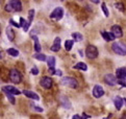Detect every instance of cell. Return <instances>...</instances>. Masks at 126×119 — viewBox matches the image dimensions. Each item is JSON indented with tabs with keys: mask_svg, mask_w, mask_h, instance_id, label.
<instances>
[{
	"mask_svg": "<svg viewBox=\"0 0 126 119\" xmlns=\"http://www.w3.org/2000/svg\"><path fill=\"white\" fill-rule=\"evenodd\" d=\"M72 37H73V39H74V42H75V41H76V42H79V41L83 40L82 35L79 34V33H74L73 35H72Z\"/></svg>",
	"mask_w": 126,
	"mask_h": 119,
	"instance_id": "cell-25",
	"label": "cell"
},
{
	"mask_svg": "<svg viewBox=\"0 0 126 119\" xmlns=\"http://www.w3.org/2000/svg\"><path fill=\"white\" fill-rule=\"evenodd\" d=\"M82 119H88V118H91V116H90V115H87V114H85V113H83L82 114Z\"/></svg>",
	"mask_w": 126,
	"mask_h": 119,
	"instance_id": "cell-38",
	"label": "cell"
},
{
	"mask_svg": "<svg viewBox=\"0 0 126 119\" xmlns=\"http://www.w3.org/2000/svg\"><path fill=\"white\" fill-rule=\"evenodd\" d=\"M6 35H7V38L10 41H13L15 39V31L13 30V28L11 26H8L6 28Z\"/></svg>",
	"mask_w": 126,
	"mask_h": 119,
	"instance_id": "cell-19",
	"label": "cell"
},
{
	"mask_svg": "<svg viewBox=\"0 0 126 119\" xmlns=\"http://www.w3.org/2000/svg\"><path fill=\"white\" fill-rule=\"evenodd\" d=\"M104 81L109 86H115L118 84V79L114 74H106L104 75Z\"/></svg>",
	"mask_w": 126,
	"mask_h": 119,
	"instance_id": "cell-7",
	"label": "cell"
},
{
	"mask_svg": "<svg viewBox=\"0 0 126 119\" xmlns=\"http://www.w3.org/2000/svg\"><path fill=\"white\" fill-rule=\"evenodd\" d=\"M90 1H92L93 3H96V4H97V3H99V2H100V1H99V0H90Z\"/></svg>",
	"mask_w": 126,
	"mask_h": 119,
	"instance_id": "cell-39",
	"label": "cell"
},
{
	"mask_svg": "<svg viewBox=\"0 0 126 119\" xmlns=\"http://www.w3.org/2000/svg\"><path fill=\"white\" fill-rule=\"evenodd\" d=\"M33 17H34V10H29L28 12V24H31V22L33 20Z\"/></svg>",
	"mask_w": 126,
	"mask_h": 119,
	"instance_id": "cell-26",
	"label": "cell"
},
{
	"mask_svg": "<svg viewBox=\"0 0 126 119\" xmlns=\"http://www.w3.org/2000/svg\"><path fill=\"white\" fill-rule=\"evenodd\" d=\"M10 4L12 5L13 10L16 12H20L22 11V3L21 0H10Z\"/></svg>",
	"mask_w": 126,
	"mask_h": 119,
	"instance_id": "cell-11",
	"label": "cell"
},
{
	"mask_svg": "<svg viewBox=\"0 0 126 119\" xmlns=\"http://www.w3.org/2000/svg\"><path fill=\"white\" fill-rule=\"evenodd\" d=\"M64 16V10L62 7H55L50 14V19L54 21H60Z\"/></svg>",
	"mask_w": 126,
	"mask_h": 119,
	"instance_id": "cell-5",
	"label": "cell"
},
{
	"mask_svg": "<svg viewBox=\"0 0 126 119\" xmlns=\"http://www.w3.org/2000/svg\"><path fill=\"white\" fill-rule=\"evenodd\" d=\"M10 23H11L12 25H14V26L18 27V28H19V27H20V25H19V24H18V23H16V22H15L14 20H13V19H11V20H10Z\"/></svg>",
	"mask_w": 126,
	"mask_h": 119,
	"instance_id": "cell-33",
	"label": "cell"
},
{
	"mask_svg": "<svg viewBox=\"0 0 126 119\" xmlns=\"http://www.w3.org/2000/svg\"><path fill=\"white\" fill-rule=\"evenodd\" d=\"M2 90L5 93H10V94H13V95L21 94V91H19L17 88H15V87H13V86H5V87H3L2 88Z\"/></svg>",
	"mask_w": 126,
	"mask_h": 119,
	"instance_id": "cell-9",
	"label": "cell"
},
{
	"mask_svg": "<svg viewBox=\"0 0 126 119\" xmlns=\"http://www.w3.org/2000/svg\"><path fill=\"white\" fill-rule=\"evenodd\" d=\"M111 34L114 35L116 38H121V37L123 36V31L119 25H112L111 26Z\"/></svg>",
	"mask_w": 126,
	"mask_h": 119,
	"instance_id": "cell-10",
	"label": "cell"
},
{
	"mask_svg": "<svg viewBox=\"0 0 126 119\" xmlns=\"http://www.w3.org/2000/svg\"><path fill=\"white\" fill-rule=\"evenodd\" d=\"M116 77L118 79H124V80H126V68L122 67V68L117 69V71H116Z\"/></svg>",
	"mask_w": 126,
	"mask_h": 119,
	"instance_id": "cell-12",
	"label": "cell"
},
{
	"mask_svg": "<svg viewBox=\"0 0 126 119\" xmlns=\"http://www.w3.org/2000/svg\"><path fill=\"white\" fill-rule=\"evenodd\" d=\"M73 45H74V40H67L65 42V48L67 51H71Z\"/></svg>",
	"mask_w": 126,
	"mask_h": 119,
	"instance_id": "cell-22",
	"label": "cell"
},
{
	"mask_svg": "<svg viewBox=\"0 0 126 119\" xmlns=\"http://www.w3.org/2000/svg\"><path fill=\"white\" fill-rule=\"evenodd\" d=\"M74 69H79V70H82V71H87L88 70V66L85 65L84 63H82V62H79V63H77L76 65L73 67Z\"/></svg>",
	"mask_w": 126,
	"mask_h": 119,
	"instance_id": "cell-21",
	"label": "cell"
},
{
	"mask_svg": "<svg viewBox=\"0 0 126 119\" xmlns=\"http://www.w3.org/2000/svg\"><path fill=\"white\" fill-rule=\"evenodd\" d=\"M60 49H61V38H55L54 39V42H53V45L50 47V50L53 52H57V51H60Z\"/></svg>",
	"mask_w": 126,
	"mask_h": 119,
	"instance_id": "cell-14",
	"label": "cell"
},
{
	"mask_svg": "<svg viewBox=\"0 0 126 119\" xmlns=\"http://www.w3.org/2000/svg\"><path fill=\"white\" fill-rule=\"evenodd\" d=\"M25 24V20H24V18H20V23H19V25H20V27H23V25Z\"/></svg>",
	"mask_w": 126,
	"mask_h": 119,
	"instance_id": "cell-34",
	"label": "cell"
},
{
	"mask_svg": "<svg viewBox=\"0 0 126 119\" xmlns=\"http://www.w3.org/2000/svg\"><path fill=\"white\" fill-rule=\"evenodd\" d=\"M33 108H34L35 111H38V112H40V113L43 112V109H42V108H40V107H34V106H33Z\"/></svg>",
	"mask_w": 126,
	"mask_h": 119,
	"instance_id": "cell-37",
	"label": "cell"
},
{
	"mask_svg": "<svg viewBox=\"0 0 126 119\" xmlns=\"http://www.w3.org/2000/svg\"><path fill=\"white\" fill-rule=\"evenodd\" d=\"M40 85H41L44 89H50L53 85V80H52L51 77L44 76L41 79V80H40Z\"/></svg>",
	"mask_w": 126,
	"mask_h": 119,
	"instance_id": "cell-6",
	"label": "cell"
},
{
	"mask_svg": "<svg viewBox=\"0 0 126 119\" xmlns=\"http://www.w3.org/2000/svg\"><path fill=\"white\" fill-rule=\"evenodd\" d=\"M85 56L91 60L96 59L98 57V49L94 45H89L85 49Z\"/></svg>",
	"mask_w": 126,
	"mask_h": 119,
	"instance_id": "cell-4",
	"label": "cell"
},
{
	"mask_svg": "<svg viewBox=\"0 0 126 119\" xmlns=\"http://www.w3.org/2000/svg\"><path fill=\"white\" fill-rule=\"evenodd\" d=\"M10 79L14 84H20L22 80V74L17 69H12L10 71Z\"/></svg>",
	"mask_w": 126,
	"mask_h": 119,
	"instance_id": "cell-3",
	"label": "cell"
},
{
	"mask_svg": "<svg viewBox=\"0 0 126 119\" xmlns=\"http://www.w3.org/2000/svg\"><path fill=\"white\" fill-rule=\"evenodd\" d=\"M22 93H23L26 97H28V98H31V99H34V100H39L40 99V96L37 94V93H34L33 91H29V90H23L22 91Z\"/></svg>",
	"mask_w": 126,
	"mask_h": 119,
	"instance_id": "cell-13",
	"label": "cell"
},
{
	"mask_svg": "<svg viewBox=\"0 0 126 119\" xmlns=\"http://www.w3.org/2000/svg\"><path fill=\"white\" fill-rule=\"evenodd\" d=\"M61 84L66 87H69V88H72V89H76L78 87V81L75 79H73V77H69V76L63 77L61 79Z\"/></svg>",
	"mask_w": 126,
	"mask_h": 119,
	"instance_id": "cell-2",
	"label": "cell"
},
{
	"mask_svg": "<svg viewBox=\"0 0 126 119\" xmlns=\"http://www.w3.org/2000/svg\"><path fill=\"white\" fill-rule=\"evenodd\" d=\"M111 49L115 53L119 54V56H126V44L124 43H121V42L112 43Z\"/></svg>",
	"mask_w": 126,
	"mask_h": 119,
	"instance_id": "cell-1",
	"label": "cell"
},
{
	"mask_svg": "<svg viewBox=\"0 0 126 119\" xmlns=\"http://www.w3.org/2000/svg\"><path fill=\"white\" fill-rule=\"evenodd\" d=\"M5 94H6V97L8 98V100H10V102L13 103V104H15V103H16V99H15V97H14V95L10 94V93H5Z\"/></svg>",
	"mask_w": 126,
	"mask_h": 119,
	"instance_id": "cell-28",
	"label": "cell"
},
{
	"mask_svg": "<svg viewBox=\"0 0 126 119\" xmlns=\"http://www.w3.org/2000/svg\"><path fill=\"white\" fill-rule=\"evenodd\" d=\"M34 59H37V60H39V61H42V62H45L46 61V59H47V57L45 56V54H43V53H40V52H37L34 54Z\"/></svg>",
	"mask_w": 126,
	"mask_h": 119,
	"instance_id": "cell-24",
	"label": "cell"
},
{
	"mask_svg": "<svg viewBox=\"0 0 126 119\" xmlns=\"http://www.w3.org/2000/svg\"><path fill=\"white\" fill-rule=\"evenodd\" d=\"M123 101H124V103L126 104V98H123Z\"/></svg>",
	"mask_w": 126,
	"mask_h": 119,
	"instance_id": "cell-41",
	"label": "cell"
},
{
	"mask_svg": "<svg viewBox=\"0 0 126 119\" xmlns=\"http://www.w3.org/2000/svg\"><path fill=\"white\" fill-rule=\"evenodd\" d=\"M30 72H31V74H33V75H38L39 74V69H38L37 67H33L32 69H31Z\"/></svg>",
	"mask_w": 126,
	"mask_h": 119,
	"instance_id": "cell-31",
	"label": "cell"
},
{
	"mask_svg": "<svg viewBox=\"0 0 126 119\" xmlns=\"http://www.w3.org/2000/svg\"><path fill=\"white\" fill-rule=\"evenodd\" d=\"M4 10H5L7 13H11V12L14 11V10H13V7H12V5H11L10 3H7V4H6L5 7H4Z\"/></svg>",
	"mask_w": 126,
	"mask_h": 119,
	"instance_id": "cell-29",
	"label": "cell"
},
{
	"mask_svg": "<svg viewBox=\"0 0 126 119\" xmlns=\"http://www.w3.org/2000/svg\"><path fill=\"white\" fill-rule=\"evenodd\" d=\"M101 8H102V12L104 13V16H105V17H109V16H110V13H109V10H107L105 3H102V4H101Z\"/></svg>",
	"mask_w": 126,
	"mask_h": 119,
	"instance_id": "cell-27",
	"label": "cell"
},
{
	"mask_svg": "<svg viewBox=\"0 0 126 119\" xmlns=\"http://www.w3.org/2000/svg\"><path fill=\"white\" fill-rule=\"evenodd\" d=\"M121 119H126V114H124V115L122 116V118H121Z\"/></svg>",
	"mask_w": 126,
	"mask_h": 119,
	"instance_id": "cell-40",
	"label": "cell"
},
{
	"mask_svg": "<svg viewBox=\"0 0 126 119\" xmlns=\"http://www.w3.org/2000/svg\"><path fill=\"white\" fill-rule=\"evenodd\" d=\"M31 38H32V40L34 41V50H35L37 52H40V51H41V49H42V47H41V45H40L38 37L34 36V35H32V36H31Z\"/></svg>",
	"mask_w": 126,
	"mask_h": 119,
	"instance_id": "cell-18",
	"label": "cell"
},
{
	"mask_svg": "<svg viewBox=\"0 0 126 119\" xmlns=\"http://www.w3.org/2000/svg\"><path fill=\"white\" fill-rule=\"evenodd\" d=\"M115 6L118 8L119 11H122V12L124 11V5H123L122 3H116V4H115Z\"/></svg>",
	"mask_w": 126,
	"mask_h": 119,
	"instance_id": "cell-30",
	"label": "cell"
},
{
	"mask_svg": "<svg viewBox=\"0 0 126 119\" xmlns=\"http://www.w3.org/2000/svg\"><path fill=\"white\" fill-rule=\"evenodd\" d=\"M123 98L122 97H120V96H116V97L114 98V104H115V107L117 110H121V108L123 107Z\"/></svg>",
	"mask_w": 126,
	"mask_h": 119,
	"instance_id": "cell-15",
	"label": "cell"
},
{
	"mask_svg": "<svg viewBox=\"0 0 126 119\" xmlns=\"http://www.w3.org/2000/svg\"><path fill=\"white\" fill-rule=\"evenodd\" d=\"M101 35H102V38L104 39L106 42H110V41H114L116 39V37L111 33H107V31H103Z\"/></svg>",
	"mask_w": 126,
	"mask_h": 119,
	"instance_id": "cell-17",
	"label": "cell"
},
{
	"mask_svg": "<svg viewBox=\"0 0 126 119\" xmlns=\"http://www.w3.org/2000/svg\"><path fill=\"white\" fill-rule=\"evenodd\" d=\"M76 1H81V0H76Z\"/></svg>",
	"mask_w": 126,
	"mask_h": 119,
	"instance_id": "cell-43",
	"label": "cell"
},
{
	"mask_svg": "<svg viewBox=\"0 0 126 119\" xmlns=\"http://www.w3.org/2000/svg\"><path fill=\"white\" fill-rule=\"evenodd\" d=\"M103 95H104V90H103V88L101 86L96 85L93 88V96L94 97H96V98H100V97H102Z\"/></svg>",
	"mask_w": 126,
	"mask_h": 119,
	"instance_id": "cell-8",
	"label": "cell"
},
{
	"mask_svg": "<svg viewBox=\"0 0 126 119\" xmlns=\"http://www.w3.org/2000/svg\"><path fill=\"white\" fill-rule=\"evenodd\" d=\"M29 26H30V24H28L27 22H25V24L23 25V30L25 31V33H26V31H28V29H29Z\"/></svg>",
	"mask_w": 126,
	"mask_h": 119,
	"instance_id": "cell-32",
	"label": "cell"
},
{
	"mask_svg": "<svg viewBox=\"0 0 126 119\" xmlns=\"http://www.w3.org/2000/svg\"><path fill=\"white\" fill-rule=\"evenodd\" d=\"M0 2H1V0H0Z\"/></svg>",
	"mask_w": 126,
	"mask_h": 119,
	"instance_id": "cell-44",
	"label": "cell"
},
{
	"mask_svg": "<svg viewBox=\"0 0 126 119\" xmlns=\"http://www.w3.org/2000/svg\"><path fill=\"white\" fill-rule=\"evenodd\" d=\"M2 59V56H1V52H0V60H1Z\"/></svg>",
	"mask_w": 126,
	"mask_h": 119,
	"instance_id": "cell-42",
	"label": "cell"
},
{
	"mask_svg": "<svg viewBox=\"0 0 126 119\" xmlns=\"http://www.w3.org/2000/svg\"><path fill=\"white\" fill-rule=\"evenodd\" d=\"M53 74H54V75H57V76H62V75H63V73H62L61 70H55L54 72H53Z\"/></svg>",
	"mask_w": 126,
	"mask_h": 119,
	"instance_id": "cell-35",
	"label": "cell"
},
{
	"mask_svg": "<svg viewBox=\"0 0 126 119\" xmlns=\"http://www.w3.org/2000/svg\"><path fill=\"white\" fill-rule=\"evenodd\" d=\"M72 119H82V117L80 115H78V114H75V115L72 117Z\"/></svg>",
	"mask_w": 126,
	"mask_h": 119,
	"instance_id": "cell-36",
	"label": "cell"
},
{
	"mask_svg": "<svg viewBox=\"0 0 126 119\" xmlns=\"http://www.w3.org/2000/svg\"><path fill=\"white\" fill-rule=\"evenodd\" d=\"M6 52L12 57H18L19 56V51H18L17 49H15V48H8L6 50Z\"/></svg>",
	"mask_w": 126,
	"mask_h": 119,
	"instance_id": "cell-23",
	"label": "cell"
},
{
	"mask_svg": "<svg viewBox=\"0 0 126 119\" xmlns=\"http://www.w3.org/2000/svg\"><path fill=\"white\" fill-rule=\"evenodd\" d=\"M60 99H61V103H62L63 108H65V109H70L71 108V102L69 101L68 97H66V96L63 95L60 97Z\"/></svg>",
	"mask_w": 126,
	"mask_h": 119,
	"instance_id": "cell-16",
	"label": "cell"
},
{
	"mask_svg": "<svg viewBox=\"0 0 126 119\" xmlns=\"http://www.w3.org/2000/svg\"><path fill=\"white\" fill-rule=\"evenodd\" d=\"M46 61H47V65L49 68H53V67H55V58L54 57H48L46 59Z\"/></svg>",
	"mask_w": 126,
	"mask_h": 119,
	"instance_id": "cell-20",
	"label": "cell"
}]
</instances>
